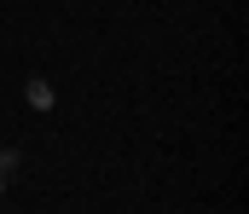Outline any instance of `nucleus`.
Masks as SVG:
<instances>
[{"label":"nucleus","instance_id":"1","mask_svg":"<svg viewBox=\"0 0 249 214\" xmlns=\"http://www.w3.org/2000/svg\"><path fill=\"white\" fill-rule=\"evenodd\" d=\"M23 93H29V104H35V110H53V81L29 75V87H23Z\"/></svg>","mask_w":249,"mask_h":214},{"label":"nucleus","instance_id":"2","mask_svg":"<svg viewBox=\"0 0 249 214\" xmlns=\"http://www.w3.org/2000/svg\"><path fill=\"white\" fill-rule=\"evenodd\" d=\"M12 168H18V150H0V180H6Z\"/></svg>","mask_w":249,"mask_h":214}]
</instances>
